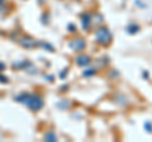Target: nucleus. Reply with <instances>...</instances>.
<instances>
[{"instance_id":"3","label":"nucleus","mask_w":152,"mask_h":142,"mask_svg":"<svg viewBox=\"0 0 152 142\" xmlns=\"http://www.w3.org/2000/svg\"><path fill=\"white\" fill-rule=\"evenodd\" d=\"M70 47L72 50H75V51H83L84 48H85V42H84V40H81V38H79V40H75V41H72L70 43Z\"/></svg>"},{"instance_id":"1","label":"nucleus","mask_w":152,"mask_h":142,"mask_svg":"<svg viewBox=\"0 0 152 142\" xmlns=\"http://www.w3.org/2000/svg\"><path fill=\"white\" fill-rule=\"evenodd\" d=\"M95 38L100 45H108L110 42V33L107 28H99L95 33Z\"/></svg>"},{"instance_id":"5","label":"nucleus","mask_w":152,"mask_h":142,"mask_svg":"<svg viewBox=\"0 0 152 142\" xmlns=\"http://www.w3.org/2000/svg\"><path fill=\"white\" fill-rule=\"evenodd\" d=\"M45 140H46V141H56V140H57V137H56V135L53 133V132H50V133H47V135H46Z\"/></svg>"},{"instance_id":"7","label":"nucleus","mask_w":152,"mask_h":142,"mask_svg":"<svg viewBox=\"0 0 152 142\" xmlns=\"http://www.w3.org/2000/svg\"><path fill=\"white\" fill-rule=\"evenodd\" d=\"M145 127H146V128H148V132H150V133H152V124H151L150 122H147L146 124H145Z\"/></svg>"},{"instance_id":"6","label":"nucleus","mask_w":152,"mask_h":142,"mask_svg":"<svg viewBox=\"0 0 152 142\" xmlns=\"http://www.w3.org/2000/svg\"><path fill=\"white\" fill-rule=\"evenodd\" d=\"M128 32H129V33L138 32V26H129V27H128Z\"/></svg>"},{"instance_id":"2","label":"nucleus","mask_w":152,"mask_h":142,"mask_svg":"<svg viewBox=\"0 0 152 142\" xmlns=\"http://www.w3.org/2000/svg\"><path fill=\"white\" fill-rule=\"evenodd\" d=\"M27 105L28 107H31L32 109H39V108L42 107V100H41V98H38V97H27Z\"/></svg>"},{"instance_id":"4","label":"nucleus","mask_w":152,"mask_h":142,"mask_svg":"<svg viewBox=\"0 0 152 142\" xmlns=\"http://www.w3.org/2000/svg\"><path fill=\"white\" fill-rule=\"evenodd\" d=\"M89 62H90V59L88 57V56H85V55L79 56V57L76 59V64H77L79 66H85V65H88Z\"/></svg>"}]
</instances>
